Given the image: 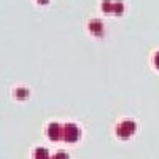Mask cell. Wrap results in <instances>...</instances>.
I'll list each match as a JSON object with an SVG mask.
<instances>
[{
  "mask_svg": "<svg viewBox=\"0 0 159 159\" xmlns=\"http://www.w3.org/2000/svg\"><path fill=\"white\" fill-rule=\"evenodd\" d=\"M135 130H137V124H135L134 119H124V121H121L118 124L116 135L119 139H123V140H127L135 134Z\"/></svg>",
  "mask_w": 159,
  "mask_h": 159,
  "instance_id": "cell-1",
  "label": "cell"
},
{
  "mask_svg": "<svg viewBox=\"0 0 159 159\" xmlns=\"http://www.w3.org/2000/svg\"><path fill=\"white\" fill-rule=\"evenodd\" d=\"M80 139H81V130L78 126L69 123L62 127V140H65L67 143H76Z\"/></svg>",
  "mask_w": 159,
  "mask_h": 159,
  "instance_id": "cell-2",
  "label": "cell"
},
{
  "mask_svg": "<svg viewBox=\"0 0 159 159\" xmlns=\"http://www.w3.org/2000/svg\"><path fill=\"white\" fill-rule=\"evenodd\" d=\"M48 137H49V140H52V142L61 140V139H62V126L57 124V123H51V124L48 126Z\"/></svg>",
  "mask_w": 159,
  "mask_h": 159,
  "instance_id": "cell-3",
  "label": "cell"
},
{
  "mask_svg": "<svg viewBox=\"0 0 159 159\" xmlns=\"http://www.w3.org/2000/svg\"><path fill=\"white\" fill-rule=\"evenodd\" d=\"M89 30L94 34V35H102L103 25H102L100 21H91V22H89Z\"/></svg>",
  "mask_w": 159,
  "mask_h": 159,
  "instance_id": "cell-4",
  "label": "cell"
},
{
  "mask_svg": "<svg viewBox=\"0 0 159 159\" xmlns=\"http://www.w3.org/2000/svg\"><path fill=\"white\" fill-rule=\"evenodd\" d=\"M34 159H51V157H49L48 150H45V148H37L35 153H34Z\"/></svg>",
  "mask_w": 159,
  "mask_h": 159,
  "instance_id": "cell-5",
  "label": "cell"
},
{
  "mask_svg": "<svg viewBox=\"0 0 159 159\" xmlns=\"http://www.w3.org/2000/svg\"><path fill=\"white\" fill-rule=\"evenodd\" d=\"M102 10L105 13H111L113 11V2H110V0H103L102 2Z\"/></svg>",
  "mask_w": 159,
  "mask_h": 159,
  "instance_id": "cell-6",
  "label": "cell"
},
{
  "mask_svg": "<svg viewBox=\"0 0 159 159\" xmlns=\"http://www.w3.org/2000/svg\"><path fill=\"white\" fill-rule=\"evenodd\" d=\"M123 11H124L123 2H115V3H113V13H116V15H121Z\"/></svg>",
  "mask_w": 159,
  "mask_h": 159,
  "instance_id": "cell-7",
  "label": "cell"
},
{
  "mask_svg": "<svg viewBox=\"0 0 159 159\" xmlns=\"http://www.w3.org/2000/svg\"><path fill=\"white\" fill-rule=\"evenodd\" d=\"M16 97L21 99V100H22V99H27V97H29V91H27V89H18V91H16Z\"/></svg>",
  "mask_w": 159,
  "mask_h": 159,
  "instance_id": "cell-8",
  "label": "cell"
},
{
  "mask_svg": "<svg viewBox=\"0 0 159 159\" xmlns=\"http://www.w3.org/2000/svg\"><path fill=\"white\" fill-rule=\"evenodd\" d=\"M51 159H69V154L65 153V151H57Z\"/></svg>",
  "mask_w": 159,
  "mask_h": 159,
  "instance_id": "cell-9",
  "label": "cell"
},
{
  "mask_svg": "<svg viewBox=\"0 0 159 159\" xmlns=\"http://www.w3.org/2000/svg\"><path fill=\"white\" fill-rule=\"evenodd\" d=\"M154 65L159 69V52H156V54H154Z\"/></svg>",
  "mask_w": 159,
  "mask_h": 159,
  "instance_id": "cell-10",
  "label": "cell"
},
{
  "mask_svg": "<svg viewBox=\"0 0 159 159\" xmlns=\"http://www.w3.org/2000/svg\"><path fill=\"white\" fill-rule=\"evenodd\" d=\"M49 2V0H38V3H42V5H46Z\"/></svg>",
  "mask_w": 159,
  "mask_h": 159,
  "instance_id": "cell-11",
  "label": "cell"
}]
</instances>
